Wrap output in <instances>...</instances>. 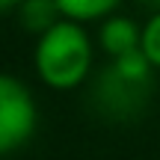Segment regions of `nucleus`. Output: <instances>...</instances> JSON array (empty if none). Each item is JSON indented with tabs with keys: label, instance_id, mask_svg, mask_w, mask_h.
I'll return each instance as SVG.
<instances>
[{
	"label": "nucleus",
	"instance_id": "f257e3e1",
	"mask_svg": "<svg viewBox=\"0 0 160 160\" xmlns=\"http://www.w3.org/2000/svg\"><path fill=\"white\" fill-rule=\"evenodd\" d=\"M95 42L83 24L59 18L36 39L33 65L39 77L53 89H74L92 71Z\"/></svg>",
	"mask_w": 160,
	"mask_h": 160
},
{
	"label": "nucleus",
	"instance_id": "f03ea898",
	"mask_svg": "<svg viewBox=\"0 0 160 160\" xmlns=\"http://www.w3.org/2000/svg\"><path fill=\"white\" fill-rule=\"evenodd\" d=\"M39 128V104L21 77L0 71V154L24 148Z\"/></svg>",
	"mask_w": 160,
	"mask_h": 160
},
{
	"label": "nucleus",
	"instance_id": "7ed1b4c3",
	"mask_svg": "<svg viewBox=\"0 0 160 160\" xmlns=\"http://www.w3.org/2000/svg\"><path fill=\"white\" fill-rule=\"evenodd\" d=\"M148 92H151V86L131 83V80L119 77L110 65L101 71V77L95 83V98L101 104V110L110 116H131L133 110H139L145 104Z\"/></svg>",
	"mask_w": 160,
	"mask_h": 160
},
{
	"label": "nucleus",
	"instance_id": "20e7f679",
	"mask_svg": "<svg viewBox=\"0 0 160 160\" xmlns=\"http://www.w3.org/2000/svg\"><path fill=\"white\" fill-rule=\"evenodd\" d=\"M139 36H142V24L122 9H116L113 15H107L98 24V45L113 59L139 51Z\"/></svg>",
	"mask_w": 160,
	"mask_h": 160
},
{
	"label": "nucleus",
	"instance_id": "39448f33",
	"mask_svg": "<svg viewBox=\"0 0 160 160\" xmlns=\"http://www.w3.org/2000/svg\"><path fill=\"white\" fill-rule=\"evenodd\" d=\"M57 9H59V18H68V21L86 27L89 21L101 24L107 15H113L119 9V3L116 0H59Z\"/></svg>",
	"mask_w": 160,
	"mask_h": 160
},
{
	"label": "nucleus",
	"instance_id": "423d86ee",
	"mask_svg": "<svg viewBox=\"0 0 160 160\" xmlns=\"http://www.w3.org/2000/svg\"><path fill=\"white\" fill-rule=\"evenodd\" d=\"M15 12L21 15V24L27 30H33V33H45L51 24L59 21V9L57 3H51V0H27V3H18Z\"/></svg>",
	"mask_w": 160,
	"mask_h": 160
},
{
	"label": "nucleus",
	"instance_id": "0eeeda50",
	"mask_svg": "<svg viewBox=\"0 0 160 160\" xmlns=\"http://www.w3.org/2000/svg\"><path fill=\"white\" fill-rule=\"evenodd\" d=\"M139 51L151 62V68H160V9L145 18L142 36H139Z\"/></svg>",
	"mask_w": 160,
	"mask_h": 160
},
{
	"label": "nucleus",
	"instance_id": "6e6552de",
	"mask_svg": "<svg viewBox=\"0 0 160 160\" xmlns=\"http://www.w3.org/2000/svg\"><path fill=\"white\" fill-rule=\"evenodd\" d=\"M6 9H15L12 3H0V12H6Z\"/></svg>",
	"mask_w": 160,
	"mask_h": 160
}]
</instances>
